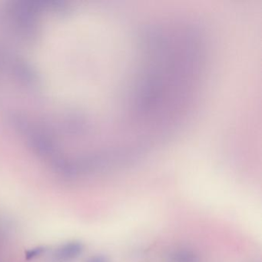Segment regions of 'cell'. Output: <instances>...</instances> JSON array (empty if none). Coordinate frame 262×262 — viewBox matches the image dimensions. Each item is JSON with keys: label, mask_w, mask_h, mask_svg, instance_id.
<instances>
[{"label": "cell", "mask_w": 262, "mask_h": 262, "mask_svg": "<svg viewBox=\"0 0 262 262\" xmlns=\"http://www.w3.org/2000/svg\"><path fill=\"white\" fill-rule=\"evenodd\" d=\"M86 262H105V261L100 257H92L90 259H88Z\"/></svg>", "instance_id": "3957f363"}, {"label": "cell", "mask_w": 262, "mask_h": 262, "mask_svg": "<svg viewBox=\"0 0 262 262\" xmlns=\"http://www.w3.org/2000/svg\"><path fill=\"white\" fill-rule=\"evenodd\" d=\"M83 244L77 241L58 244L54 248H49L46 258V262H74L82 255Z\"/></svg>", "instance_id": "6da1fadb"}, {"label": "cell", "mask_w": 262, "mask_h": 262, "mask_svg": "<svg viewBox=\"0 0 262 262\" xmlns=\"http://www.w3.org/2000/svg\"><path fill=\"white\" fill-rule=\"evenodd\" d=\"M49 248L46 246H37L35 248L29 249L25 252V259L27 262L44 258L47 254Z\"/></svg>", "instance_id": "7a4b0ae2"}]
</instances>
